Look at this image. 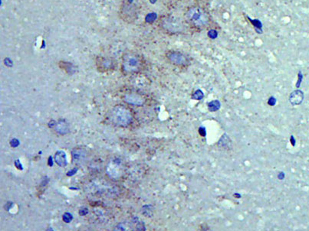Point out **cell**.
<instances>
[{"label":"cell","instance_id":"cell-1","mask_svg":"<svg viewBox=\"0 0 309 231\" xmlns=\"http://www.w3.org/2000/svg\"><path fill=\"white\" fill-rule=\"evenodd\" d=\"M186 18L191 24L196 27H202L207 24L208 16L206 12L199 7H193L186 12Z\"/></svg>","mask_w":309,"mask_h":231},{"label":"cell","instance_id":"cell-2","mask_svg":"<svg viewBox=\"0 0 309 231\" xmlns=\"http://www.w3.org/2000/svg\"><path fill=\"white\" fill-rule=\"evenodd\" d=\"M111 119L116 125L126 126L131 122L132 116L128 109L124 106H117L113 109Z\"/></svg>","mask_w":309,"mask_h":231},{"label":"cell","instance_id":"cell-3","mask_svg":"<svg viewBox=\"0 0 309 231\" xmlns=\"http://www.w3.org/2000/svg\"><path fill=\"white\" fill-rule=\"evenodd\" d=\"M107 174L111 178L117 179L123 174V166L119 158L113 159L107 167Z\"/></svg>","mask_w":309,"mask_h":231},{"label":"cell","instance_id":"cell-4","mask_svg":"<svg viewBox=\"0 0 309 231\" xmlns=\"http://www.w3.org/2000/svg\"><path fill=\"white\" fill-rule=\"evenodd\" d=\"M167 57L173 64L177 65H186L189 63L187 58L180 52H171Z\"/></svg>","mask_w":309,"mask_h":231},{"label":"cell","instance_id":"cell-5","mask_svg":"<svg viewBox=\"0 0 309 231\" xmlns=\"http://www.w3.org/2000/svg\"><path fill=\"white\" fill-rule=\"evenodd\" d=\"M124 101L134 106H140L143 103V98L136 94H128L124 96Z\"/></svg>","mask_w":309,"mask_h":231},{"label":"cell","instance_id":"cell-6","mask_svg":"<svg viewBox=\"0 0 309 231\" xmlns=\"http://www.w3.org/2000/svg\"><path fill=\"white\" fill-rule=\"evenodd\" d=\"M73 162L76 164H81L85 160L86 158V152L82 149H74L72 151Z\"/></svg>","mask_w":309,"mask_h":231},{"label":"cell","instance_id":"cell-7","mask_svg":"<svg viewBox=\"0 0 309 231\" xmlns=\"http://www.w3.org/2000/svg\"><path fill=\"white\" fill-rule=\"evenodd\" d=\"M304 99V93L301 90H295L290 95L289 100L292 105H299Z\"/></svg>","mask_w":309,"mask_h":231},{"label":"cell","instance_id":"cell-8","mask_svg":"<svg viewBox=\"0 0 309 231\" xmlns=\"http://www.w3.org/2000/svg\"><path fill=\"white\" fill-rule=\"evenodd\" d=\"M166 25H167L168 30H170L172 32H180L182 30L183 28V24L180 21H177V20H169L166 22Z\"/></svg>","mask_w":309,"mask_h":231},{"label":"cell","instance_id":"cell-9","mask_svg":"<svg viewBox=\"0 0 309 231\" xmlns=\"http://www.w3.org/2000/svg\"><path fill=\"white\" fill-rule=\"evenodd\" d=\"M55 162L60 166H65L67 165V157L65 151H57L55 155Z\"/></svg>","mask_w":309,"mask_h":231},{"label":"cell","instance_id":"cell-10","mask_svg":"<svg viewBox=\"0 0 309 231\" xmlns=\"http://www.w3.org/2000/svg\"><path fill=\"white\" fill-rule=\"evenodd\" d=\"M55 130L59 134H65L68 132V127L66 122H58L57 125L55 127Z\"/></svg>","mask_w":309,"mask_h":231},{"label":"cell","instance_id":"cell-11","mask_svg":"<svg viewBox=\"0 0 309 231\" xmlns=\"http://www.w3.org/2000/svg\"><path fill=\"white\" fill-rule=\"evenodd\" d=\"M127 65H128V67L126 68H130L131 70H134V69L136 68V67L137 66V61L135 59V58H130L128 61H127Z\"/></svg>","mask_w":309,"mask_h":231}]
</instances>
